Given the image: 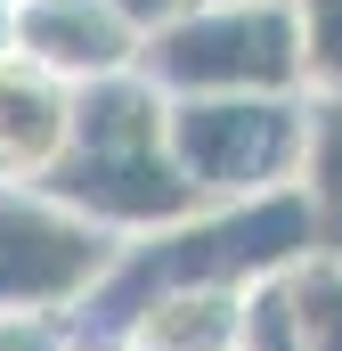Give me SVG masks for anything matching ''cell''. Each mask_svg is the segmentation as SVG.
<instances>
[{
	"mask_svg": "<svg viewBox=\"0 0 342 351\" xmlns=\"http://www.w3.org/2000/svg\"><path fill=\"white\" fill-rule=\"evenodd\" d=\"M74 106H82L74 82L8 49L0 58V180H49V164L66 156Z\"/></svg>",
	"mask_w": 342,
	"mask_h": 351,
	"instance_id": "8992f818",
	"label": "cell"
},
{
	"mask_svg": "<svg viewBox=\"0 0 342 351\" xmlns=\"http://www.w3.org/2000/svg\"><path fill=\"white\" fill-rule=\"evenodd\" d=\"M49 196H66L82 221H98L106 237L139 245V237H163L179 221L212 213L196 196V180L179 172V147H171V98L147 74H122V82H90L74 106V131H66V156L41 180Z\"/></svg>",
	"mask_w": 342,
	"mask_h": 351,
	"instance_id": "6da1fadb",
	"label": "cell"
},
{
	"mask_svg": "<svg viewBox=\"0 0 342 351\" xmlns=\"http://www.w3.org/2000/svg\"><path fill=\"white\" fill-rule=\"evenodd\" d=\"M228 351H237V343H228Z\"/></svg>",
	"mask_w": 342,
	"mask_h": 351,
	"instance_id": "2e32d148",
	"label": "cell"
},
{
	"mask_svg": "<svg viewBox=\"0 0 342 351\" xmlns=\"http://www.w3.org/2000/svg\"><path fill=\"white\" fill-rule=\"evenodd\" d=\"M171 147L204 204L285 196L310 147V90L302 98H171Z\"/></svg>",
	"mask_w": 342,
	"mask_h": 351,
	"instance_id": "3957f363",
	"label": "cell"
},
{
	"mask_svg": "<svg viewBox=\"0 0 342 351\" xmlns=\"http://www.w3.org/2000/svg\"><path fill=\"white\" fill-rule=\"evenodd\" d=\"M122 262V237L82 221L41 180H0V311L82 319Z\"/></svg>",
	"mask_w": 342,
	"mask_h": 351,
	"instance_id": "277c9868",
	"label": "cell"
},
{
	"mask_svg": "<svg viewBox=\"0 0 342 351\" xmlns=\"http://www.w3.org/2000/svg\"><path fill=\"white\" fill-rule=\"evenodd\" d=\"M74 351H139V343L114 335V327H74Z\"/></svg>",
	"mask_w": 342,
	"mask_h": 351,
	"instance_id": "5bb4252c",
	"label": "cell"
},
{
	"mask_svg": "<svg viewBox=\"0 0 342 351\" xmlns=\"http://www.w3.org/2000/svg\"><path fill=\"white\" fill-rule=\"evenodd\" d=\"M293 33H302V90L342 98V0H293Z\"/></svg>",
	"mask_w": 342,
	"mask_h": 351,
	"instance_id": "30bf717a",
	"label": "cell"
},
{
	"mask_svg": "<svg viewBox=\"0 0 342 351\" xmlns=\"http://www.w3.org/2000/svg\"><path fill=\"white\" fill-rule=\"evenodd\" d=\"M139 74L163 98H302L293 0H187L147 33Z\"/></svg>",
	"mask_w": 342,
	"mask_h": 351,
	"instance_id": "7a4b0ae2",
	"label": "cell"
},
{
	"mask_svg": "<svg viewBox=\"0 0 342 351\" xmlns=\"http://www.w3.org/2000/svg\"><path fill=\"white\" fill-rule=\"evenodd\" d=\"M8 49L33 58V66H49L57 82L90 90V82L139 74L147 33L122 8H106V0H16L8 8Z\"/></svg>",
	"mask_w": 342,
	"mask_h": 351,
	"instance_id": "5b68a950",
	"label": "cell"
},
{
	"mask_svg": "<svg viewBox=\"0 0 342 351\" xmlns=\"http://www.w3.org/2000/svg\"><path fill=\"white\" fill-rule=\"evenodd\" d=\"M285 294H293L302 351H342V262H334V254L293 262V269H285Z\"/></svg>",
	"mask_w": 342,
	"mask_h": 351,
	"instance_id": "9c48e42d",
	"label": "cell"
},
{
	"mask_svg": "<svg viewBox=\"0 0 342 351\" xmlns=\"http://www.w3.org/2000/svg\"><path fill=\"white\" fill-rule=\"evenodd\" d=\"M237 327H245V294H163L114 335H131L139 351H228Z\"/></svg>",
	"mask_w": 342,
	"mask_h": 351,
	"instance_id": "52a82bcc",
	"label": "cell"
},
{
	"mask_svg": "<svg viewBox=\"0 0 342 351\" xmlns=\"http://www.w3.org/2000/svg\"><path fill=\"white\" fill-rule=\"evenodd\" d=\"M237 351H302V327H293V294H285V278H269V286L245 294Z\"/></svg>",
	"mask_w": 342,
	"mask_h": 351,
	"instance_id": "8fae6325",
	"label": "cell"
},
{
	"mask_svg": "<svg viewBox=\"0 0 342 351\" xmlns=\"http://www.w3.org/2000/svg\"><path fill=\"white\" fill-rule=\"evenodd\" d=\"M0 351H74V319H41V311H0Z\"/></svg>",
	"mask_w": 342,
	"mask_h": 351,
	"instance_id": "7c38bea8",
	"label": "cell"
},
{
	"mask_svg": "<svg viewBox=\"0 0 342 351\" xmlns=\"http://www.w3.org/2000/svg\"><path fill=\"white\" fill-rule=\"evenodd\" d=\"M106 8H122V16H131L139 33H155V25H171V16H179L187 0H106Z\"/></svg>",
	"mask_w": 342,
	"mask_h": 351,
	"instance_id": "4fadbf2b",
	"label": "cell"
},
{
	"mask_svg": "<svg viewBox=\"0 0 342 351\" xmlns=\"http://www.w3.org/2000/svg\"><path fill=\"white\" fill-rule=\"evenodd\" d=\"M0 8H16V0H0Z\"/></svg>",
	"mask_w": 342,
	"mask_h": 351,
	"instance_id": "9a60e30c",
	"label": "cell"
},
{
	"mask_svg": "<svg viewBox=\"0 0 342 351\" xmlns=\"http://www.w3.org/2000/svg\"><path fill=\"white\" fill-rule=\"evenodd\" d=\"M302 204H310V237L318 254L342 262V98H310V147H302Z\"/></svg>",
	"mask_w": 342,
	"mask_h": 351,
	"instance_id": "ba28073f",
	"label": "cell"
}]
</instances>
